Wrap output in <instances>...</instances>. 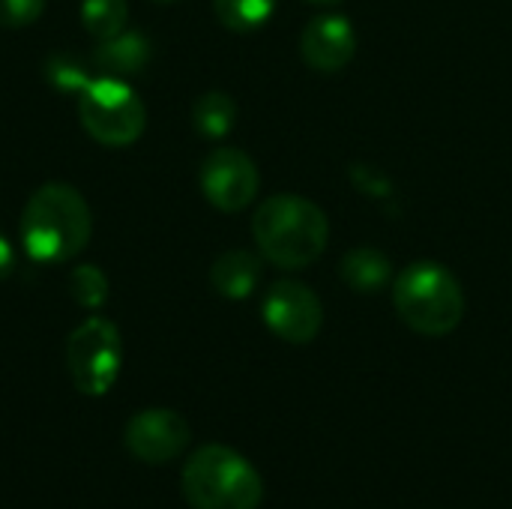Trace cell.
<instances>
[{
    "instance_id": "cell-20",
    "label": "cell",
    "mask_w": 512,
    "mask_h": 509,
    "mask_svg": "<svg viewBox=\"0 0 512 509\" xmlns=\"http://www.w3.org/2000/svg\"><path fill=\"white\" fill-rule=\"evenodd\" d=\"M15 264H18L15 246L9 243L6 234H0V279H9L15 273Z\"/></svg>"
},
{
    "instance_id": "cell-5",
    "label": "cell",
    "mask_w": 512,
    "mask_h": 509,
    "mask_svg": "<svg viewBox=\"0 0 512 509\" xmlns=\"http://www.w3.org/2000/svg\"><path fill=\"white\" fill-rule=\"evenodd\" d=\"M78 120L102 147H129L144 135L147 108L126 78L93 75L78 93Z\"/></svg>"
},
{
    "instance_id": "cell-3",
    "label": "cell",
    "mask_w": 512,
    "mask_h": 509,
    "mask_svg": "<svg viewBox=\"0 0 512 509\" xmlns=\"http://www.w3.org/2000/svg\"><path fill=\"white\" fill-rule=\"evenodd\" d=\"M180 489L192 509H258L264 501L255 465L225 444L198 447L183 465Z\"/></svg>"
},
{
    "instance_id": "cell-15",
    "label": "cell",
    "mask_w": 512,
    "mask_h": 509,
    "mask_svg": "<svg viewBox=\"0 0 512 509\" xmlns=\"http://www.w3.org/2000/svg\"><path fill=\"white\" fill-rule=\"evenodd\" d=\"M213 12L231 33H255L273 18L276 0H213Z\"/></svg>"
},
{
    "instance_id": "cell-10",
    "label": "cell",
    "mask_w": 512,
    "mask_h": 509,
    "mask_svg": "<svg viewBox=\"0 0 512 509\" xmlns=\"http://www.w3.org/2000/svg\"><path fill=\"white\" fill-rule=\"evenodd\" d=\"M357 54V30L348 15H318L300 33V57L321 75L342 72Z\"/></svg>"
},
{
    "instance_id": "cell-17",
    "label": "cell",
    "mask_w": 512,
    "mask_h": 509,
    "mask_svg": "<svg viewBox=\"0 0 512 509\" xmlns=\"http://www.w3.org/2000/svg\"><path fill=\"white\" fill-rule=\"evenodd\" d=\"M42 75H45V81H48L54 90H60V93H75V96H78V93L87 87V81L93 78V75L87 72V66H84L78 57L66 54V51L48 54L45 63H42Z\"/></svg>"
},
{
    "instance_id": "cell-16",
    "label": "cell",
    "mask_w": 512,
    "mask_h": 509,
    "mask_svg": "<svg viewBox=\"0 0 512 509\" xmlns=\"http://www.w3.org/2000/svg\"><path fill=\"white\" fill-rule=\"evenodd\" d=\"M129 21V3L126 0H84L81 3V24L96 39L105 42L126 30Z\"/></svg>"
},
{
    "instance_id": "cell-13",
    "label": "cell",
    "mask_w": 512,
    "mask_h": 509,
    "mask_svg": "<svg viewBox=\"0 0 512 509\" xmlns=\"http://www.w3.org/2000/svg\"><path fill=\"white\" fill-rule=\"evenodd\" d=\"M339 276L357 294H378L387 285H393V261L375 246H357V249L345 252V258L339 264Z\"/></svg>"
},
{
    "instance_id": "cell-9",
    "label": "cell",
    "mask_w": 512,
    "mask_h": 509,
    "mask_svg": "<svg viewBox=\"0 0 512 509\" xmlns=\"http://www.w3.org/2000/svg\"><path fill=\"white\" fill-rule=\"evenodd\" d=\"M126 450L144 465H168L186 453L192 441V429L183 414L171 408H147L138 411L126 423Z\"/></svg>"
},
{
    "instance_id": "cell-2",
    "label": "cell",
    "mask_w": 512,
    "mask_h": 509,
    "mask_svg": "<svg viewBox=\"0 0 512 509\" xmlns=\"http://www.w3.org/2000/svg\"><path fill=\"white\" fill-rule=\"evenodd\" d=\"M252 240L264 261L279 270H306L315 264L330 240L327 213L294 192L270 195L252 216Z\"/></svg>"
},
{
    "instance_id": "cell-1",
    "label": "cell",
    "mask_w": 512,
    "mask_h": 509,
    "mask_svg": "<svg viewBox=\"0 0 512 509\" xmlns=\"http://www.w3.org/2000/svg\"><path fill=\"white\" fill-rule=\"evenodd\" d=\"M18 234L21 249L33 264L60 267L87 249L93 234V216L75 186L45 183L27 198Z\"/></svg>"
},
{
    "instance_id": "cell-14",
    "label": "cell",
    "mask_w": 512,
    "mask_h": 509,
    "mask_svg": "<svg viewBox=\"0 0 512 509\" xmlns=\"http://www.w3.org/2000/svg\"><path fill=\"white\" fill-rule=\"evenodd\" d=\"M234 123H237V102L228 93L210 90L195 99L192 126L198 129V135H204L210 141H222L234 129Z\"/></svg>"
},
{
    "instance_id": "cell-6",
    "label": "cell",
    "mask_w": 512,
    "mask_h": 509,
    "mask_svg": "<svg viewBox=\"0 0 512 509\" xmlns=\"http://www.w3.org/2000/svg\"><path fill=\"white\" fill-rule=\"evenodd\" d=\"M123 366V339L120 330L108 318H87L81 321L66 339V372L72 387L81 396H105Z\"/></svg>"
},
{
    "instance_id": "cell-21",
    "label": "cell",
    "mask_w": 512,
    "mask_h": 509,
    "mask_svg": "<svg viewBox=\"0 0 512 509\" xmlns=\"http://www.w3.org/2000/svg\"><path fill=\"white\" fill-rule=\"evenodd\" d=\"M309 6H339L342 0H306Z\"/></svg>"
},
{
    "instance_id": "cell-11",
    "label": "cell",
    "mask_w": 512,
    "mask_h": 509,
    "mask_svg": "<svg viewBox=\"0 0 512 509\" xmlns=\"http://www.w3.org/2000/svg\"><path fill=\"white\" fill-rule=\"evenodd\" d=\"M264 258L249 249H228L210 267V285L225 300H246L258 291Z\"/></svg>"
},
{
    "instance_id": "cell-7",
    "label": "cell",
    "mask_w": 512,
    "mask_h": 509,
    "mask_svg": "<svg viewBox=\"0 0 512 509\" xmlns=\"http://www.w3.org/2000/svg\"><path fill=\"white\" fill-rule=\"evenodd\" d=\"M201 195L222 213L246 210L261 189L258 165L240 147H216L204 156L198 171Z\"/></svg>"
},
{
    "instance_id": "cell-22",
    "label": "cell",
    "mask_w": 512,
    "mask_h": 509,
    "mask_svg": "<svg viewBox=\"0 0 512 509\" xmlns=\"http://www.w3.org/2000/svg\"><path fill=\"white\" fill-rule=\"evenodd\" d=\"M156 3H174V0H156Z\"/></svg>"
},
{
    "instance_id": "cell-4",
    "label": "cell",
    "mask_w": 512,
    "mask_h": 509,
    "mask_svg": "<svg viewBox=\"0 0 512 509\" xmlns=\"http://www.w3.org/2000/svg\"><path fill=\"white\" fill-rule=\"evenodd\" d=\"M393 306L420 336H450L465 318V291L438 261H414L393 276Z\"/></svg>"
},
{
    "instance_id": "cell-8",
    "label": "cell",
    "mask_w": 512,
    "mask_h": 509,
    "mask_svg": "<svg viewBox=\"0 0 512 509\" xmlns=\"http://www.w3.org/2000/svg\"><path fill=\"white\" fill-rule=\"evenodd\" d=\"M261 318L267 330L282 342L309 345L324 327V306L309 285L297 279H279L264 294Z\"/></svg>"
},
{
    "instance_id": "cell-19",
    "label": "cell",
    "mask_w": 512,
    "mask_h": 509,
    "mask_svg": "<svg viewBox=\"0 0 512 509\" xmlns=\"http://www.w3.org/2000/svg\"><path fill=\"white\" fill-rule=\"evenodd\" d=\"M45 12V0H0V27L3 30H21L39 21Z\"/></svg>"
},
{
    "instance_id": "cell-18",
    "label": "cell",
    "mask_w": 512,
    "mask_h": 509,
    "mask_svg": "<svg viewBox=\"0 0 512 509\" xmlns=\"http://www.w3.org/2000/svg\"><path fill=\"white\" fill-rule=\"evenodd\" d=\"M108 276L96 264H81L69 273V294L81 309H99L108 300Z\"/></svg>"
},
{
    "instance_id": "cell-12",
    "label": "cell",
    "mask_w": 512,
    "mask_h": 509,
    "mask_svg": "<svg viewBox=\"0 0 512 509\" xmlns=\"http://www.w3.org/2000/svg\"><path fill=\"white\" fill-rule=\"evenodd\" d=\"M150 63V39L135 30H120L117 36L99 42L93 51V66L99 75L132 78Z\"/></svg>"
}]
</instances>
